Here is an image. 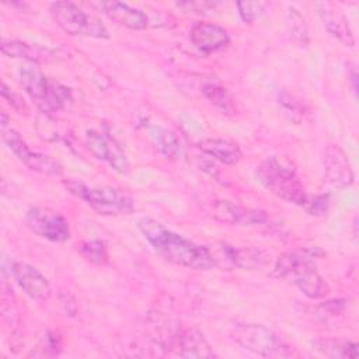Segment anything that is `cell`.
<instances>
[{
	"label": "cell",
	"instance_id": "21",
	"mask_svg": "<svg viewBox=\"0 0 359 359\" xmlns=\"http://www.w3.org/2000/svg\"><path fill=\"white\" fill-rule=\"evenodd\" d=\"M314 344L328 358H358V345L346 339H318Z\"/></svg>",
	"mask_w": 359,
	"mask_h": 359
},
{
	"label": "cell",
	"instance_id": "8",
	"mask_svg": "<svg viewBox=\"0 0 359 359\" xmlns=\"http://www.w3.org/2000/svg\"><path fill=\"white\" fill-rule=\"evenodd\" d=\"M1 137L14 156L29 170L46 175H62V165L50 156L32 150L17 130L1 126Z\"/></svg>",
	"mask_w": 359,
	"mask_h": 359
},
{
	"label": "cell",
	"instance_id": "24",
	"mask_svg": "<svg viewBox=\"0 0 359 359\" xmlns=\"http://www.w3.org/2000/svg\"><path fill=\"white\" fill-rule=\"evenodd\" d=\"M205 97L215 105L217 107L223 114H233L236 111V104L231 97V94L222 86L219 84H205L202 88Z\"/></svg>",
	"mask_w": 359,
	"mask_h": 359
},
{
	"label": "cell",
	"instance_id": "22",
	"mask_svg": "<svg viewBox=\"0 0 359 359\" xmlns=\"http://www.w3.org/2000/svg\"><path fill=\"white\" fill-rule=\"evenodd\" d=\"M150 137L165 157L177 158L181 154L180 140L171 130L161 126H153L150 129Z\"/></svg>",
	"mask_w": 359,
	"mask_h": 359
},
{
	"label": "cell",
	"instance_id": "3",
	"mask_svg": "<svg viewBox=\"0 0 359 359\" xmlns=\"http://www.w3.org/2000/svg\"><path fill=\"white\" fill-rule=\"evenodd\" d=\"M20 81L35 105L46 114L67 108L73 102L72 90L56 80L46 77L34 63L20 69Z\"/></svg>",
	"mask_w": 359,
	"mask_h": 359
},
{
	"label": "cell",
	"instance_id": "20",
	"mask_svg": "<svg viewBox=\"0 0 359 359\" xmlns=\"http://www.w3.org/2000/svg\"><path fill=\"white\" fill-rule=\"evenodd\" d=\"M199 147L203 153L224 164H236L241 158V150L238 144L229 139L210 137L202 140Z\"/></svg>",
	"mask_w": 359,
	"mask_h": 359
},
{
	"label": "cell",
	"instance_id": "10",
	"mask_svg": "<svg viewBox=\"0 0 359 359\" xmlns=\"http://www.w3.org/2000/svg\"><path fill=\"white\" fill-rule=\"evenodd\" d=\"M215 266L222 268H241V269H258L266 264V255L261 250L255 248H237L230 244H215L208 247Z\"/></svg>",
	"mask_w": 359,
	"mask_h": 359
},
{
	"label": "cell",
	"instance_id": "2",
	"mask_svg": "<svg viewBox=\"0 0 359 359\" xmlns=\"http://www.w3.org/2000/svg\"><path fill=\"white\" fill-rule=\"evenodd\" d=\"M258 181L273 195L289 203L306 206L309 195L296 174V170L286 160L271 156L257 167Z\"/></svg>",
	"mask_w": 359,
	"mask_h": 359
},
{
	"label": "cell",
	"instance_id": "6",
	"mask_svg": "<svg viewBox=\"0 0 359 359\" xmlns=\"http://www.w3.org/2000/svg\"><path fill=\"white\" fill-rule=\"evenodd\" d=\"M231 338L244 349L264 358H289L293 349L279 335L262 324H237Z\"/></svg>",
	"mask_w": 359,
	"mask_h": 359
},
{
	"label": "cell",
	"instance_id": "14",
	"mask_svg": "<svg viewBox=\"0 0 359 359\" xmlns=\"http://www.w3.org/2000/svg\"><path fill=\"white\" fill-rule=\"evenodd\" d=\"M11 275L18 286L34 300H48L50 296V285L45 275L27 262H11Z\"/></svg>",
	"mask_w": 359,
	"mask_h": 359
},
{
	"label": "cell",
	"instance_id": "11",
	"mask_svg": "<svg viewBox=\"0 0 359 359\" xmlns=\"http://www.w3.org/2000/svg\"><path fill=\"white\" fill-rule=\"evenodd\" d=\"M205 210L215 220L237 226H259L268 219L264 210L244 208L237 203L219 199L208 202L205 205Z\"/></svg>",
	"mask_w": 359,
	"mask_h": 359
},
{
	"label": "cell",
	"instance_id": "28",
	"mask_svg": "<svg viewBox=\"0 0 359 359\" xmlns=\"http://www.w3.org/2000/svg\"><path fill=\"white\" fill-rule=\"evenodd\" d=\"M178 7L187 10V11H195V13H206L210 10H215L217 3H210V1H185V3H178Z\"/></svg>",
	"mask_w": 359,
	"mask_h": 359
},
{
	"label": "cell",
	"instance_id": "12",
	"mask_svg": "<svg viewBox=\"0 0 359 359\" xmlns=\"http://www.w3.org/2000/svg\"><path fill=\"white\" fill-rule=\"evenodd\" d=\"M88 150L98 158L108 163L116 172L128 174L129 161L119 143L107 133L98 130H88L86 135Z\"/></svg>",
	"mask_w": 359,
	"mask_h": 359
},
{
	"label": "cell",
	"instance_id": "13",
	"mask_svg": "<svg viewBox=\"0 0 359 359\" xmlns=\"http://www.w3.org/2000/svg\"><path fill=\"white\" fill-rule=\"evenodd\" d=\"M324 174L327 181L337 188H346L353 182V171L348 156L335 143H330L324 149L323 156Z\"/></svg>",
	"mask_w": 359,
	"mask_h": 359
},
{
	"label": "cell",
	"instance_id": "18",
	"mask_svg": "<svg viewBox=\"0 0 359 359\" xmlns=\"http://www.w3.org/2000/svg\"><path fill=\"white\" fill-rule=\"evenodd\" d=\"M1 52L7 55L8 57H17V59H25L31 63H43L50 62L56 59V52L39 46L35 43H28L25 41L18 39H3L1 41Z\"/></svg>",
	"mask_w": 359,
	"mask_h": 359
},
{
	"label": "cell",
	"instance_id": "23",
	"mask_svg": "<svg viewBox=\"0 0 359 359\" xmlns=\"http://www.w3.org/2000/svg\"><path fill=\"white\" fill-rule=\"evenodd\" d=\"M286 24H287V29H289L292 39L299 46H306L309 43L307 24H306L304 17L300 14V11L293 6H287Z\"/></svg>",
	"mask_w": 359,
	"mask_h": 359
},
{
	"label": "cell",
	"instance_id": "16",
	"mask_svg": "<svg viewBox=\"0 0 359 359\" xmlns=\"http://www.w3.org/2000/svg\"><path fill=\"white\" fill-rule=\"evenodd\" d=\"M174 349L182 358H215L216 353L202 331L195 327L180 330L174 337Z\"/></svg>",
	"mask_w": 359,
	"mask_h": 359
},
{
	"label": "cell",
	"instance_id": "29",
	"mask_svg": "<svg viewBox=\"0 0 359 359\" xmlns=\"http://www.w3.org/2000/svg\"><path fill=\"white\" fill-rule=\"evenodd\" d=\"M1 97H3L4 100H7L8 104H10L13 108H15L17 111L27 109V107H25V104H24V100H21L15 93H13V91L6 86V83L1 84Z\"/></svg>",
	"mask_w": 359,
	"mask_h": 359
},
{
	"label": "cell",
	"instance_id": "19",
	"mask_svg": "<svg viewBox=\"0 0 359 359\" xmlns=\"http://www.w3.org/2000/svg\"><path fill=\"white\" fill-rule=\"evenodd\" d=\"M101 8H102V13L109 20L129 29L137 31V29H144L147 27V22H149L147 15L142 10L132 7L126 3L107 1V3H101Z\"/></svg>",
	"mask_w": 359,
	"mask_h": 359
},
{
	"label": "cell",
	"instance_id": "27",
	"mask_svg": "<svg viewBox=\"0 0 359 359\" xmlns=\"http://www.w3.org/2000/svg\"><path fill=\"white\" fill-rule=\"evenodd\" d=\"M328 205H330L328 196L320 195V196H316V198L309 196L307 203H306L304 208L307 209V212L310 215H324L328 210Z\"/></svg>",
	"mask_w": 359,
	"mask_h": 359
},
{
	"label": "cell",
	"instance_id": "15",
	"mask_svg": "<svg viewBox=\"0 0 359 359\" xmlns=\"http://www.w3.org/2000/svg\"><path fill=\"white\" fill-rule=\"evenodd\" d=\"M191 41L202 53H213L226 48L230 42L227 31L213 22L198 21L191 28Z\"/></svg>",
	"mask_w": 359,
	"mask_h": 359
},
{
	"label": "cell",
	"instance_id": "1",
	"mask_svg": "<svg viewBox=\"0 0 359 359\" xmlns=\"http://www.w3.org/2000/svg\"><path fill=\"white\" fill-rule=\"evenodd\" d=\"M137 227L154 251L168 262L198 271H206L215 266L208 247L195 244L167 229L160 222L142 217L137 222Z\"/></svg>",
	"mask_w": 359,
	"mask_h": 359
},
{
	"label": "cell",
	"instance_id": "9",
	"mask_svg": "<svg viewBox=\"0 0 359 359\" xmlns=\"http://www.w3.org/2000/svg\"><path fill=\"white\" fill-rule=\"evenodd\" d=\"M25 223L27 227L35 233L36 236L55 241L63 243L70 238V226L66 217L45 206H34L29 208L25 213Z\"/></svg>",
	"mask_w": 359,
	"mask_h": 359
},
{
	"label": "cell",
	"instance_id": "26",
	"mask_svg": "<svg viewBox=\"0 0 359 359\" xmlns=\"http://www.w3.org/2000/svg\"><path fill=\"white\" fill-rule=\"evenodd\" d=\"M266 7H268V3H265V1H240V3H237L238 14L245 24L252 22L258 17H261L265 13Z\"/></svg>",
	"mask_w": 359,
	"mask_h": 359
},
{
	"label": "cell",
	"instance_id": "17",
	"mask_svg": "<svg viewBox=\"0 0 359 359\" xmlns=\"http://www.w3.org/2000/svg\"><path fill=\"white\" fill-rule=\"evenodd\" d=\"M317 10L325 29L345 46L352 48L355 45V36L349 25V21L344 15V13L338 8H334L328 3L317 4Z\"/></svg>",
	"mask_w": 359,
	"mask_h": 359
},
{
	"label": "cell",
	"instance_id": "7",
	"mask_svg": "<svg viewBox=\"0 0 359 359\" xmlns=\"http://www.w3.org/2000/svg\"><path fill=\"white\" fill-rule=\"evenodd\" d=\"M53 21L70 35H83L90 38H108L107 27L94 15L81 10L77 4L69 1H56L49 7Z\"/></svg>",
	"mask_w": 359,
	"mask_h": 359
},
{
	"label": "cell",
	"instance_id": "25",
	"mask_svg": "<svg viewBox=\"0 0 359 359\" xmlns=\"http://www.w3.org/2000/svg\"><path fill=\"white\" fill-rule=\"evenodd\" d=\"M77 250L86 261L94 265H105L108 262V251L101 240L81 241L77 244Z\"/></svg>",
	"mask_w": 359,
	"mask_h": 359
},
{
	"label": "cell",
	"instance_id": "5",
	"mask_svg": "<svg viewBox=\"0 0 359 359\" xmlns=\"http://www.w3.org/2000/svg\"><path fill=\"white\" fill-rule=\"evenodd\" d=\"M63 184L70 194L84 201L100 215H128L135 208L133 199L119 189L111 187H90L77 180H65Z\"/></svg>",
	"mask_w": 359,
	"mask_h": 359
},
{
	"label": "cell",
	"instance_id": "4",
	"mask_svg": "<svg viewBox=\"0 0 359 359\" xmlns=\"http://www.w3.org/2000/svg\"><path fill=\"white\" fill-rule=\"evenodd\" d=\"M273 271L276 276L290 279L310 299H321L330 292L328 283L318 273L311 257L304 252L289 251L282 254Z\"/></svg>",
	"mask_w": 359,
	"mask_h": 359
}]
</instances>
